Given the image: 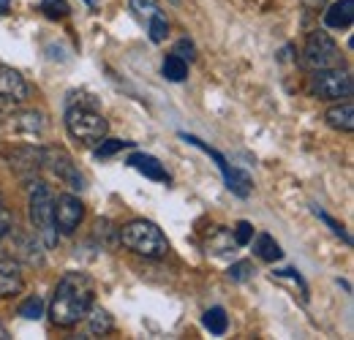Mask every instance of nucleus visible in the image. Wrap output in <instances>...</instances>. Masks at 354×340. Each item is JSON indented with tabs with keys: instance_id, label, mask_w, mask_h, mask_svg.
<instances>
[{
	"instance_id": "1",
	"label": "nucleus",
	"mask_w": 354,
	"mask_h": 340,
	"mask_svg": "<svg viewBox=\"0 0 354 340\" xmlns=\"http://www.w3.org/2000/svg\"><path fill=\"white\" fill-rule=\"evenodd\" d=\"M93 297H95V286L85 272H66L49 302V316L55 321V327H74L80 324L88 310L93 308Z\"/></svg>"
},
{
	"instance_id": "2",
	"label": "nucleus",
	"mask_w": 354,
	"mask_h": 340,
	"mask_svg": "<svg viewBox=\"0 0 354 340\" xmlns=\"http://www.w3.org/2000/svg\"><path fill=\"white\" fill-rule=\"evenodd\" d=\"M28 215H30V226H33V234L41 240L44 248H55L57 240H60V232H57V223H55V196L49 191V185L41 180H33L30 182V191H28Z\"/></svg>"
},
{
	"instance_id": "3",
	"label": "nucleus",
	"mask_w": 354,
	"mask_h": 340,
	"mask_svg": "<svg viewBox=\"0 0 354 340\" xmlns=\"http://www.w3.org/2000/svg\"><path fill=\"white\" fill-rule=\"evenodd\" d=\"M118 237L129 251L145 256V258H164L169 254V240L164 237V232L153 220H145V218L129 220Z\"/></svg>"
},
{
	"instance_id": "4",
	"label": "nucleus",
	"mask_w": 354,
	"mask_h": 340,
	"mask_svg": "<svg viewBox=\"0 0 354 340\" xmlns=\"http://www.w3.org/2000/svg\"><path fill=\"white\" fill-rule=\"evenodd\" d=\"M66 128H68V133L77 142L93 147V144H98L106 136L109 123L104 120V115L93 112L90 106H68V112H66Z\"/></svg>"
},
{
	"instance_id": "5",
	"label": "nucleus",
	"mask_w": 354,
	"mask_h": 340,
	"mask_svg": "<svg viewBox=\"0 0 354 340\" xmlns=\"http://www.w3.org/2000/svg\"><path fill=\"white\" fill-rule=\"evenodd\" d=\"M352 74L344 68H319L310 77V93L322 101H341V98H352Z\"/></svg>"
},
{
	"instance_id": "6",
	"label": "nucleus",
	"mask_w": 354,
	"mask_h": 340,
	"mask_svg": "<svg viewBox=\"0 0 354 340\" xmlns=\"http://www.w3.org/2000/svg\"><path fill=\"white\" fill-rule=\"evenodd\" d=\"M306 63L310 68H338L341 66V49L333 41L330 33L324 30H313L306 41Z\"/></svg>"
},
{
	"instance_id": "7",
	"label": "nucleus",
	"mask_w": 354,
	"mask_h": 340,
	"mask_svg": "<svg viewBox=\"0 0 354 340\" xmlns=\"http://www.w3.org/2000/svg\"><path fill=\"white\" fill-rule=\"evenodd\" d=\"M41 167H46L57 180H63L71 191H82L85 188V180L77 169L74 158L63 147H41Z\"/></svg>"
},
{
	"instance_id": "8",
	"label": "nucleus",
	"mask_w": 354,
	"mask_h": 340,
	"mask_svg": "<svg viewBox=\"0 0 354 340\" xmlns=\"http://www.w3.org/2000/svg\"><path fill=\"white\" fill-rule=\"evenodd\" d=\"M85 220V205L74 193H60L55 199V223L60 234H74Z\"/></svg>"
},
{
	"instance_id": "9",
	"label": "nucleus",
	"mask_w": 354,
	"mask_h": 340,
	"mask_svg": "<svg viewBox=\"0 0 354 340\" xmlns=\"http://www.w3.org/2000/svg\"><path fill=\"white\" fill-rule=\"evenodd\" d=\"M6 240H11V256L17 261H28V264H41L44 254H41V240L36 234H22L17 226H11V232L6 234Z\"/></svg>"
},
{
	"instance_id": "10",
	"label": "nucleus",
	"mask_w": 354,
	"mask_h": 340,
	"mask_svg": "<svg viewBox=\"0 0 354 340\" xmlns=\"http://www.w3.org/2000/svg\"><path fill=\"white\" fill-rule=\"evenodd\" d=\"M22 286L25 281H22L19 261L14 256L0 254V297H14L22 292Z\"/></svg>"
},
{
	"instance_id": "11",
	"label": "nucleus",
	"mask_w": 354,
	"mask_h": 340,
	"mask_svg": "<svg viewBox=\"0 0 354 340\" xmlns=\"http://www.w3.org/2000/svg\"><path fill=\"white\" fill-rule=\"evenodd\" d=\"M0 95L8 98V101H25L28 98V82H25V77L17 68L6 66V63H0Z\"/></svg>"
},
{
	"instance_id": "12",
	"label": "nucleus",
	"mask_w": 354,
	"mask_h": 340,
	"mask_svg": "<svg viewBox=\"0 0 354 340\" xmlns=\"http://www.w3.org/2000/svg\"><path fill=\"white\" fill-rule=\"evenodd\" d=\"M129 167H133L136 171H142L147 180H156V182H169V171L164 169V164L156 158V155H147V153H133L129 158Z\"/></svg>"
},
{
	"instance_id": "13",
	"label": "nucleus",
	"mask_w": 354,
	"mask_h": 340,
	"mask_svg": "<svg viewBox=\"0 0 354 340\" xmlns=\"http://www.w3.org/2000/svg\"><path fill=\"white\" fill-rule=\"evenodd\" d=\"M8 161H11V169H17L22 177H28V174H36L39 167H41V147H17L14 150V155H8Z\"/></svg>"
},
{
	"instance_id": "14",
	"label": "nucleus",
	"mask_w": 354,
	"mask_h": 340,
	"mask_svg": "<svg viewBox=\"0 0 354 340\" xmlns=\"http://www.w3.org/2000/svg\"><path fill=\"white\" fill-rule=\"evenodd\" d=\"M352 22H354V0H335L324 11V25L327 28L344 30V28H352Z\"/></svg>"
},
{
	"instance_id": "15",
	"label": "nucleus",
	"mask_w": 354,
	"mask_h": 340,
	"mask_svg": "<svg viewBox=\"0 0 354 340\" xmlns=\"http://www.w3.org/2000/svg\"><path fill=\"white\" fill-rule=\"evenodd\" d=\"M324 120H327V126L335 128V131L352 133V131H354V106H352V101H344V104H338V106L327 109Z\"/></svg>"
},
{
	"instance_id": "16",
	"label": "nucleus",
	"mask_w": 354,
	"mask_h": 340,
	"mask_svg": "<svg viewBox=\"0 0 354 340\" xmlns=\"http://www.w3.org/2000/svg\"><path fill=\"white\" fill-rule=\"evenodd\" d=\"M11 128H17V131H22V133H33V136H41L44 133V115L41 112H36V109H30V112H19V115H14L11 117Z\"/></svg>"
},
{
	"instance_id": "17",
	"label": "nucleus",
	"mask_w": 354,
	"mask_h": 340,
	"mask_svg": "<svg viewBox=\"0 0 354 340\" xmlns=\"http://www.w3.org/2000/svg\"><path fill=\"white\" fill-rule=\"evenodd\" d=\"M88 330H90V335H109L112 330H115V321H112V316L104 310V308H90L88 310Z\"/></svg>"
},
{
	"instance_id": "18",
	"label": "nucleus",
	"mask_w": 354,
	"mask_h": 340,
	"mask_svg": "<svg viewBox=\"0 0 354 340\" xmlns=\"http://www.w3.org/2000/svg\"><path fill=\"white\" fill-rule=\"evenodd\" d=\"M234 248H237V243H234L232 232H229V229H223V226H218V229L210 234V240H207V251H210V254H216V256L234 254Z\"/></svg>"
},
{
	"instance_id": "19",
	"label": "nucleus",
	"mask_w": 354,
	"mask_h": 340,
	"mask_svg": "<svg viewBox=\"0 0 354 340\" xmlns=\"http://www.w3.org/2000/svg\"><path fill=\"white\" fill-rule=\"evenodd\" d=\"M223 180H226V188H229L234 196H240V199H248L251 191H254V180L240 169H232Z\"/></svg>"
},
{
	"instance_id": "20",
	"label": "nucleus",
	"mask_w": 354,
	"mask_h": 340,
	"mask_svg": "<svg viewBox=\"0 0 354 340\" xmlns=\"http://www.w3.org/2000/svg\"><path fill=\"white\" fill-rule=\"evenodd\" d=\"M254 251H257V256L262 258V261H281L283 258V251H281V245L275 243V237L272 234H267V232H262L259 237H257V245H254Z\"/></svg>"
},
{
	"instance_id": "21",
	"label": "nucleus",
	"mask_w": 354,
	"mask_h": 340,
	"mask_svg": "<svg viewBox=\"0 0 354 340\" xmlns=\"http://www.w3.org/2000/svg\"><path fill=\"white\" fill-rule=\"evenodd\" d=\"M161 71H164V77H167L169 82H183V79L188 77V63H185L183 57H177L175 52H172V55L164 60Z\"/></svg>"
},
{
	"instance_id": "22",
	"label": "nucleus",
	"mask_w": 354,
	"mask_h": 340,
	"mask_svg": "<svg viewBox=\"0 0 354 340\" xmlns=\"http://www.w3.org/2000/svg\"><path fill=\"white\" fill-rule=\"evenodd\" d=\"M202 324H205V330H210L213 335H223V332L229 330V316H226L223 308H210V310L205 313Z\"/></svg>"
},
{
	"instance_id": "23",
	"label": "nucleus",
	"mask_w": 354,
	"mask_h": 340,
	"mask_svg": "<svg viewBox=\"0 0 354 340\" xmlns=\"http://www.w3.org/2000/svg\"><path fill=\"white\" fill-rule=\"evenodd\" d=\"M126 147H133V142H126V139H101L98 142V147H95V158H109V155H115V153H120V150H126Z\"/></svg>"
},
{
	"instance_id": "24",
	"label": "nucleus",
	"mask_w": 354,
	"mask_h": 340,
	"mask_svg": "<svg viewBox=\"0 0 354 340\" xmlns=\"http://www.w3.org/2000/svg\"><path fill=\"white\" fill-rule=\"evenodd\" d=\"M147 22H150V28H147V30H150V41L161 44L164 39H167V30H169V22H167V17H164L161 11H156V14H153Z\"/></svg>"
},
{
	"instance_id": "25",
	"label": "nucleus",
	"mask_w": 354,
	"mask_h": 340,
	"mask_svg": "<svg viewBox=\"0 0 354 340\" xmlns=\"http://www.w3.org/2000/svg\"><path fill=\"white\" fill-rule=\"evenodd\" d=\"M41 11H44V17H49V19H66L68 11H71V6L66 0H41Z\"/></svg>"
},
{
	"instance_id": "26",
	"label": "nucleus",
	"mask_w": 354,
	"mask_h": 340,
	"mask_svg": "<svg viewBox=\"0 0 354 340\" xmlns=\"http://www.w3.org/2000/svg\"><path fill=\"white\" fill-rule=\"evenodd\" d=\"M41 313H44V299L41 297H30L19 305V316H22V319H28V321L41 319Z\"/></svg>"
},
{
	"instance_id": "27",
	"label": "nucleus",
	"mask_w": 354,
	"mask_h": 340,
	"mask_svg": "<svg viewBox=\"0 0 354 340\" xmlns=\"http://www.w3.org/2000/svg\"><path fill=\"white\" fill-rule=\"evenodd\" d=\"M232 237H234L237 248L248 245V243L254 240V223H248V220H237V223H234V229H232Z\"/></svg>"
},
{
	"instance_id": "28",
	"label": "nucleus",
	"mask_w": 354,
	"mask_h": 340,
	"mask_svg": "<svg viewBox=\"0 0 354 340\" xmlns=\"http://www.w3.org/2000/svg\"><path fill=\"white\" fill-rule=\"evenodd\" d=\"M313 213H316V218H319V220H324V223H327V226L333 229V234H335V237H341V240H344L346 245H352V237H349V232H346V229H344V226H341V223H338V220H335L333 215L322 213L319 207H313Z\"/></svg>"
},
{
	"instance_id": "29",
	"label": "nucleus",
	"mask_w": 354,
	"mask_h": 340,
	"mask_svg": "<svg viewBox=\"0 0 354 340\" xmlns=\"http://www.w3.org/2000/svg\"><path fill=\"white\" fill-rule=\"evenodd\" d=\"M272 278H286V281H292V283L300 289L303 302H308V286H306V281H303V275H300L297 270H278V272H272Z\"/></svg>"
},
{
	"instance_id": "30",
	"label": "nucleus",
	"mask_w": 354,
	"mask_h": 340,
	"mask_svg": "<svg viewBox=\"0 0 354 340\" xmlns=\"http://www.w3.org/2000/svg\"><path fill=\"white\" fill-rule=\"evenodd\" d=\"M251 275H254V264H251V261H234V264L229 267V278L237 281V283L248 281Z\"/></svg>"
},
{
	"instance_id": "31",
	"label": "nucleus",
	"mask_w": 354,
	"mask_h": 340,
	"mask_svg": "<svg viewBox=\"0 0 354 340\" xmlns=\"http://www.w3.org/2000/svg\"><path fill=\"white\" fill-rule=\"evenodd\" d=\"M129 6H131V11L139 17V19H150V17L158 11V6H156L153 0H131Z\"/></svg>"
},
{
	"instance_id": "32",
	"label": "nucleus",
	"mask_w": 354,
	"mask_h": 340,
	"mask_svg": "<svg viewBox=\"0 0 354 340\" xmlns=\"http://www.w3.org/2000/svg\"><path fill=\"white\" fill-rule=\"evenodd\" d=\"M11 226H14V218L6 210V202H3V193H0V243L6 240V234L11 232Z\"/></svg>"
},
{
	"instance_id": "33",
	"label": "nucleus",
	"mask_w": 354,
	"mask_h": 340,
	"mask_svg": "<svg viewBox=\"0 0 354 340\" xmlns=\"http://www.w3.org/2000/svg\"><path fill=\"white\" fill-rule=\"evenodd\" d=\"M175 55L177 57H183V60H194V57H196V46L188 41V39H183V41H177Z\"/></svg>"
},
{
	"instance_id": "34",
	"label": "nucleus",
	"mask_w": 354,
	"mask_h": 340,
	"mask_svg": "<svg viewBox=\"0 0 354 340\" xmlns=\"http://www.w3.org/2000/svg\"><path fill=\"white\" fill-rule=\"evenodd\" d=\"M324 3H327V0H303V6H306V8H310V11H316V8H322Z\"/></svg>"
},
{
	"instance_id": "35",
	"label": "nucleus",
	"mask_w": 354,
	"mask_h": 340,
	"mask_svg": "<svg viewBox=\"0 0 354 340\" xmlns=\"http://www.w3.org/2000/svg\"><path fill=\"white\" fill-rule=\"evenodd\" d=\"M8 8H11V0H0V17L8 14Z\"/></svg>"
},
{
	"instance_id": "36",
	"label": "nucleus",
	"mask_w": 354,
	"mask_h": 340,
	"mask_svg": "<svg viewBox=\"0 0 354 340\" xmlns=\"http://www.w3.org/2000/svg\"><path fill=\"white\" fill-rule=\"evenodd\" d=\"M0 340H8V330L3 324H0Z\"/></svg>"
},
{
	"instance_id": "37",
	"label": "nucleus",
	"mask_w": 354,
	"mask_h": 340,
	"mask_svg": "<svg viewBox=\"0 0 354 340\" xmlns=\"http://www.w3.org/2000/svg\"><path fill=\"white\" fill-rule=\"evenodd\" d=\"M85 3H88L90 8H93V6H95V0H85Z\"/></svg>"
},
{
	"instance_id": "38",
	"label": "nucleus",
	"mask_w": 354,
	"mask_h": 340,
	"mask_svg": "<svg viewBox=\"0 0 354 340\" xmlns=\"http://www.w3.org/2000/svg\"><path fill=\"white\" fill-rule=\"evenodd\" d=\"M172 3H180V0H172Z\"/></svg>"
}]
</instances>
